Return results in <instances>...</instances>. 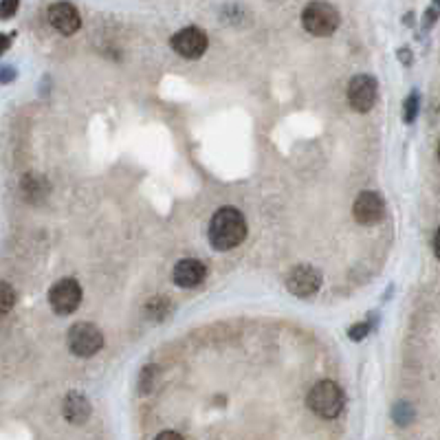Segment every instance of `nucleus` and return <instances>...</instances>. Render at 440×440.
I'll return each mask as SVG.
<instances>
[{
  "mask_svg": "<svg viewBox=\"0 0 440 440\" xmlns=\"http://www.w3.org/2000/svg\"><path fill=\"white\" fill-rule=\"evenodd\" d=\"M247 238V220L240 209L220 207L209 220V243L218 251H229Z\"/></svg>",
  "mask_w": 440,
  "mask_h": 440,
  "instance_id": "obj_1",
  "label": "nucleus"
},
{
  "mask_svg": "<svg viewBox=\"0 0 440 440\" xmlns=\"http://www.w3.org/2000/svg\"><path fill=\"white\" fill-rule=\"evenodd\" d=\"M343 392L341 388L335 383V381H319L315 383L313 388L308 392V408L313 410L317 416L330 420V418H337L343 410Z\"/></svg>",
  "mask_w": 440,
  "mask_h": 440,
  "instance_id": "obj_2",
  "label": "nucleus"
},
{
  "mask_svg": "<svg viewBox=\"0 0 440 440\" xmlns=\"http://www.w3.org/2000/svg\"><path fill=\"white\" fill-rule=\"evenodd\" d=\"M339 11L335 5L324 3V0H315V3L306 5L302 11V25L310 35H317V38H328L333 35L339 27Z\"/></svg>",
  "mask_w": 440,
  "mask_h": 440,
  "instance_id": "obj_3",
  "label": "nucleus"
},
{
  "mask_svg": "<svg viewBox=\"0 0 440 440\" xmlns=\"http://www.w3.org/2000/svg\"><path fill=\"white\" fill-rule=\"evenodd\" d=\"M66 339H68V350L75 357H82V359L97 355L104 348L102 330L93 324H88V322H80V324L73 326L68 330Z\"/></svg>",
  "mask_w": 440,
  "mask_h": 440,
  "instance_id": "obj_4",
  "label": "nucleus"
},
{
  "mask_svg": "<svg viewBox=\"0 0 440 440\" xmlns=\"http://www.w3.org/2000/svg\"><path fill=\"white\" fill-rule=\"evenodd\" d=\"M80 302H82V286L73 278H64L60 282H55L53 288L49 291V304L58 315L75 313Z\"/></svg>",
  "mask_w": 440,
  "mask_h": 440,
  "instance_id": "obj_5",
  "label": "nucleus"
},
{
  "mask_svg": "<svg viewBox=\"0 0 440 440\" xmlns=\"http://www.w3.org/2000/svg\"><path fill=\"white\" fill-rule=\"evenodd\" d=\"M379 84L372 75H355L348 84V104L357 113H370L377 104Z\"/></svg>",
  "mask_w": 440,
  "mask_h": 440,
  "instance_id": "obj_6",
  "label": "nucleus"
},
{
  "mask_svg": "<svg viewBox=\"0 0 440 440\" xmlns=\"http://www.w3.org/2000/svg\"><path fill=\"white\" fill-rule=\"evenodd\" d=\"M170 44L181 55V58H185V60H198L200 55L207 51L209 40H207V33L203 29H198V27H185V29H181L178 33L172 35Z\"/></svg>",
  "mask_w": 440,
  "mask_h": 440,
  "instance_id": "obj_7",
  "label": "nucleus"
},
{
  "mask_svg": "<svg viewBox=\"0 0 440 440\" xmlns=\"http://www.w3.org/2000/svg\"><path fill=\"white\" fill-rule=\"evenodd\" d=\"M286 288L295 298L315 295L322 288V273L310 264H300L286 275Z\"/></svg>",
  "mask_w": 440,
  "mask_h": 440,
  "instance_id": "obj_8",
  "label": "nucleus"
},
{
  "mask_svg": "<svg viewBox=\"0 0 440 440\" xmlns=\"http://www.w3.org/2000/svg\"><path fill=\"white\" fill-rule=\"evenodd\" d=\"M47 16H49L51 27L55 31H60L62 35H73V33H78L80 27H82V16H80L78 7L71 5V3H55V5H51Z\"/></svg>",
  "mask_w": 440,
  "mask_h": 440,
  "instance_id": "obj_9",
  "label": "nucleus"
},
{
  "mask_svg": "<svg viewBox=\"0 0 440 440\" xmlns=\"http://www.w3.org/2000/svg\"><path fill=\"white\" fill-rule=\"evenodd\" d=\"M353 214L359 225H377L385 214V200L377 192H361L355 200Z\"/></svg>",
  "mask_w": 440,
  "mask_h": 440,
  "instance_id": "obj_10",
  "label": "nucleus"
},
{
  "mask_svg": "<svg viewBox=\"0 0 440 440\" xmlns=\"http://www.w3.org/2000/svg\"><path fill=\"white\" fill-rule=\"evenodd\" d=\"M205 275H207V269H205L203 262L194 260V258H185V260L176 262L174 273H172V280L181 288H194V286H198L200 282L205 280Z\"/></svg>",
  "mask_w": 440,
  "mask_h": 440,
  "instance_id": "obj_11",
  "label": "nucleus"
},
{
  "mask_svg": "<svg viewBox=\"0 0 440 440\" xmlns=\"http://www.w3.org/2000/svg\"><path fill=\"white\" fill-rule=\"evenodd\" d=\"M62 412H64V418L73 425H82L90 418V401L82 394V392H71L66 398H64V405H62Z\"/></svg>",
  "mask_w": 440,
  "mask_h": 440,
  "instance_id": "obj_12",
  "label": "nucleus"
},
{
  "mask_svg": "<svg viewBox=\"0 0 440 440\" xmlns=\"http://www.w3.org/2000/svg\"><path fill=\"white\" fill-rule=\"evenodd\" d=\"M418 115V93L414 90V93L405 99V104H403V119H405L408 123H412Z\"/></svg>",
  "mask_w": 440,
  "mask_h": 440,
  "instance_id": "obj_13",
  "label": "nucleus"
},
{
  "mask_svg": "<svg viewBox=\"0 0 440 440\" xmlns=\"http://www.w3.org/2000/svg\"><path fill=\"white\" fill-rule=\"evenodd\" d=\"M20 7V0H3V5H0V16H3V20H9V18L18 11Z\"/></svg>",
  "mask_w": 440,
  "mask_h": 440,
  "instance_id": "obj_14",
  "label": "nucleus"
},
{
  "mask_svg": "<svg viewBox=\"0 0 440 440\" xmlns=\"http://www.w3.org/2000/svg\"><path fill=\"white\" fill-rule=\"evenodd\" d=\"M13 300H16V295H13L11 284L3 282V313H9V308L13 306Z\"/></svg>",
  "mask_w": 440,
  "mask_h": 440,
  "instance_id": "obj_15",
  "label": "nucleus"
},
{
  "mask_svg": "<svg viewBox=\"0 0 440 440\" xmlns=\"http://www.w3.org/2000/svg\"><path fill=\"white\" fill-rule=\"evenodd\" d=\"M368 330H370V324H359V326H353L350 330H348V335H350L355 341H361L365 335H368Z\"/></svg>",
  "mask_w": 440,
  "mask_h": 440,
  "instance_id": "obj_16",
  "label": "nucleus"
},
{
  "mask_svg": "<svg viewBox=\"0 0 440 440\" xmlns=\"http://www.w3.org/2000/svg\"><path fill=\"white\" fill-rule=\"evenodd\" d=\"M154 440H185L181 434H176V432H172V429H168V432H161Z\"/></svg>",
  "mask_w": 440,
  "mask_h": 440,
  "instance_id": "obj_17",
  "label": "nucleus"
},
{
  "mask_svg": "<svg viewBox=\"0 0 440 440\" xmlns=\"http://www.w3.org/2000/svg\"><path fill=\"white\" fill-rule=\"evenodd\" d=\"M434 253H436V258L440 260V229L434 236Z\"/></svg>",
  "mask_w": 440,
  "mask_h": 440,
  "instance_id": "obj_18",
  "label": "nucleus"
},
{
  "mask_svg": "<svg viewBox=\"0 0 440 440\" xmlns=\"http://www.w3.org/2000/svg\"><path fill=\"white\" fill-rule=\"evenodd\" d=\"M9 80H11V68L7 66V68H5V78H3V82H9Z\"/></svg>",
  "mask_w": 440,
  "mask_h": 440,
  "instance_id": "obj_19",
  "label": "nucleus"
},
{
  "mask_svg": "<svg viewBox=\"0 0 440 440\" xmlns=\"http://www.w3.org/2000/svg\"><path fill=\"white\" fill-rule=\"evenodd\" d=\"M438 161H440V143H438Z\"/></svg>",
  "mask_w": 440,
  "mask_h": 440,
  "instance_id": "obj_20",
  "label": "nucleus"
},
{
  "mask_svg": "<svg viewBox=\"0 0 440 440\" xmlns=\"http://www.w3.org/2000/svg\"><path fill=\"white\" fill-rule=\"evenodd\" d=\"M434 3H436V5H438V7H440V0H434Z\"/></svg>",
  "mask_w": 440,
  "mask_h": 440,
  "instance_id": "obj_21",
  "label": "nucleus"
}]
</instances>
